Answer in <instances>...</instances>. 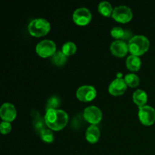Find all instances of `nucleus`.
I'll list each match as a JSON object with an SVG mask.
<instances>
[{
  "instance_id": "obj_1",
  "label": "nucleus",
  "mask_w": 155,
  "mask_h": 155,
  "mask_svg": "<svg viewBox=\"0 0 155 155\" xmlns=\"http://www.w3.org/2000/svg\"><path fill=\"white\" fill-rule=\"evenodd\" d=\"M45 123L47 127L54 131H59L64 128L68 123V114L66 111L61 109L46 110L45 115Z\"/></svg>"
},
{
  "instance_id": "obj_2",
  "label": "nucleus",
  "mask_w": 155,
  "mask_h": 155,
  "mask_svg": "<svg viewBox=\"0 0 155 155\" xmlns=\"http://www.w3.org/2000/svg\"><path fill=\"white\" fill-rule=\"evenodd\" d=\"M150 42L148 38L143 35H136L133 36L128 42L129 51L133 55L140 56L148 50Z\"/></svg>"
},
{
  "instance_id": "obj_3",
  "label": "nucleus",
  "mask_w": 155,
  "mask_h": 155,
  "mask_svg": "<svg viewBox=\"0 0 155 155\" xmlns=\"http://www.w3.org/2000/svg\"><path fill=\"white\" fill-rule=\"evenodd\" d=\"M27 29L31 36L34 37H42L49 33L51 24L49 21L45 18H36L29 23Z\"/></svg>"
},
{
  "instance_id": "obj_4",
  "label": "nucleus",
  "mask_w": 155,
  "mask_h": 155,
  "mask_svg": "<svg viewBox=\"0 0 155 155\" xmlns=\"http://www.w3.org/2000/svg\"><path fill=\"white\" fill-rule=\"evenodd\" d=\"M36 51L42 58L51 57L56 52V44L50 39L40 41L36 46Z\"/></svg>"
},
{
  "instance_id": "obj_5",
  "label": "nucleus",
  "mask_w": 155,
  "mask_h": 155,
  "mask_svg": "<svg viewBox=\"0 0 155 155\" xmlns=\"http://www.w3.org/2000/svg\"><path fill=\"white\" fill-rule=\"evenodd\" d=\"M133 17L131 8L127 5H119L114 8L112 18L119 23L130 22Z\"/></svg>"
},
{
  "instance_id": "obj_6",
  "label": "nucleus",
  "mask_w": 155,
  "mask_h": 155,
  "mask_svg": "<svg viewBox=\"0 0 155 155\" xmlns=\"http://www.w3.org/2000/svg\"><path fill=\"white\" fill-rule=\"evenodd\" d=\"M102 112L99 107L96 106H88L84 109L83 111V117L91 125H96L99 124L102 119Z\"/></svg>"
},
{
  "instance_id": "obj_7",
  "label": "nucleus",
  "mask_w": 155,
  "mask_h": 155,
  "mask_svg": "<svg viewBox=\"0 0 155 155\" xmlns=\"http://www.w3.org/2000/svg\"><path fill=\"white\" fill-rule=\"evenodd\" d=\"M92 15L86 8H79L73 13V21L78 26H86L92 21Z\"/></svg>"
},
{
  "instance_id": "obj_8",
  "label": "nucleus",
  "mask_w": 155,
  "mask_h": 155,
  "mask_svg": "<svg viewBox=\"0 0 155 155\" xmlns=\"http://www.w3.org/2000/svg\"><path fill=\"white\" fill-rule=\"evenodd\" d=\"M139 118L140 122L145 126H151L155 122V110L153 107L145 105L139 107Z\"/></svg>"
},
{
  "instance_id": "obj_9",
  "label": "nucleus",
  "mask_w": 155,
  "mask_h": 155,
  "mask_svg": "<svg viewBox=\"0 0 155 155\" xmlns=\"http://www.w3.org/2000/svg\"><path fill=\"white\" fill-rule=\"evenodd\" d=\"M97 95L95 88L89 85H83L77 89L76 95L80 101L83 102H89L95 99Z\"/></svg>"
},
{
  "instance_id": "obj_10",
  "label": "nucleus",
  "mask_w": 155,
  "mask_h": 155,
  "mask_svg": "<svg viewBox=\"0 0 155 155\" xmlns=\"http://www.w3.org/2000/svg\"><path fill=\"white\" fill-rule=\"evenodd\" d=\"M0 117L3 121L9 123L12 122L17 117L16 108L11 103H4L0 108Z\"/></svg>"
},
{
  "instance_id": "obj_11",
  "label": "nucleus",
  "mask_w": 155,
  "mask_h": 155,
  "mask_svg": "<svg viewBox=\"0 0 155 155\" xmlns=\"http://www.w3.org/2000/svg\"><path fill=\"white\" fill-rule=\"evenodd\" d=\"M127 85L124 79L117 78L110 83L108 87V92L114 96H119L123 95L127 91Z\"/></svg>"
},
{
  "instance_id": "obj_12",
  "label": "nucleus",
  "mask_w": 155,
  "mask_h": 155,
  "mask_svg": "<svg viewBox=\"0 0 155 155\" xmlns=\"http://www.w3.org/2000/svg\"><path fill=\"white\" fill-rule=\"evenodd\" d=\"M110 49L114 56L119 58L124 57L129 51L128 43L123 40H115L110 44Z\"/></svg>"
},
{
  "instance_id": "obj_13",
  "label": "nucleus",
  "mask_w": 155,
  "mask_h": 155,
  "mask_svg": "<svg viewBox=\"0 0 155 155\" xmlns=\"http://www.w3.org/2000/svg\"><path fill=\"white\" fill-rule=\"evenodd\" d=\"M110 35L113 38L116 39L117 40H126L128 39L129 41L131 39L133 36H131L130 32L128 30H125L122 28L121 27H114L110 30Z\"/></svg>"
},
{
  "instance_id": "obj_14",
  "label": "nucleus",
  "mask_w": 155,
  "mask_h": 155,
  "mask_svg": "<svg viewBox=\"0 0 155 155\" xmlns=\"http://www.w3.org/2000/svg\"><path fill=\"white\" fill-rule=\"evenodd\" d=\"M100 138V130L96 125H91L86 132V139L89 143L95 144L98 142Z\"/></svg>"
},
{
  "instance_id": "obj_15",
  "label": "nucleus",
  "mask_w": 155,
  "mask_h": 155,
  "mask_svg": "<svg viewBox=\"0 0 155 155\" xmlns=\"http://www.w3.org/2000/svg\"><path fill=\"white\" fill-rule=\"evenodd\" d=\"M126 66L128 70L133 72L138 71L142 66V61L139 56L130 54L126 60Z\"/></svg>"
},
{
  "instance_id": "obj_16",
  "label": "nucleus",
  "mask_w": 155,
  "mask_h": 155,
  "mask_svg": "<svg viewBox=\"0 0 155 155\" xmlns=\"http://www.w3.org/2000/svg\"><path fill=\"white\" fill-rule=\"evenodd\" d=\"M133 99L135 104L139 107H143L146 105L147 101H148V95L145 91L142 89H137L133 92Z\"/></svg>"
},
{
  "instance_id": "obj_17",
  "label": "nucleus",
  "mask_w": 155,
  "mask_h": 155,
  "mask_svg": "<svg viewBox=\"0 0 155 155\" xmlns=\"http://www.w3.org/2000/svg\"><path fill=\"white\" fill-rule=\"evenodd\" d=\"M98 10L101 15L109 18V17L112 16L114 8L109 2L103 1L98 4Z\"/></svg>"
},
{
  "instance_id": "obj_18",
  "label": "nucleus",
  "mask_w": 155,
  "mask_h": 155,
  "mask_svg": "<svg viewBox=\"0 0 155 155\" xmlns=\"http://www.w3.org/2000/svg\"><path fill=\"white\" fill-rule=\"evenodd\" d=\"M68 60V57L62 52V51H58L51 57V61L56 66H63Z\"/></svg>"
},
{
  "instance_id": "obj_19",
  "label": "nucleus",
  "mask_w": 155,
  "mask_h": 155,
  "mask_svg": "<svg viewBox=\"0 0 155 155\" xmlns=\"http://www.w3.org/2000/svg\"><path fill=\"white\" fill-rule=\"evenodd\" d=\"M124 80H125L127 86L132 88L137 87L140 83L139 77H138V75H136V74H133V73L127 74L124 77Z\"/></svg>"
},
{
  "instance_id": "obj_20",
  "label": "nucleus",
  "mask_w": 155,
  "mask_h": 155,
  "mask_svg": "<svg viewBox=\"0 0 155 155\" xmlns=\"http://www.w3.org/2000/svg\"><path fill=\"white\" fill-rule=\"evenodd\" d=\"M61 51L67 57L71 56L75 54L76 51H77V45L74 42L68 41V42H66L64 44L63 46H62Z\"/></svg>"
},
{
  "instance_id": "obj_21",
  "label": "nucleus",
  "mask_w": 155,
  "mask_h": 155,
  "mask_svg": "<svg viewBox=\"0 0 155 155\" xmlns=\"http://www.w3.org/2000/svg\"><path fill=\"white\" fill-rule=\"evenodd\" d=\"M40 137L42 141L47 142V143H51L54 141V133L50 129H44L41 131Z\"/></svg>"
},
{
  "instance_id": "obj_22",
  "label": "nucleus",
  "mask_w": 155,
  "mask_h": 155,
  "mask_svg": "<svg viewBox=\"0 0 155 155\" xmlns=\"http://www.w3.org/2000/svg\"><path fill=\"white\" fill-rule=\"evenodd\" d=\"M12 125L11 123L6 122V121H2L0 124V131L1 133L3 135L8 134L12 131Z\"/></svg>"
},
{
  "instance_id": "obj_23",
  "label": "nucleus",
  "mask_w": 155,
  "mask_h": 155,
  "mask_svg": "<svg viewBox=\"0 0 155 155\" xmlns=\"http://www.w3.org/2000/svg\"><path fill=\"white\" fill-rule=\"evenodd\" d=\"M59 104V100L58 98L56 97L53 96L48 99V103H47V109L46 110H49V109H57V107Z\"/></svg>"
}]
</instances>
